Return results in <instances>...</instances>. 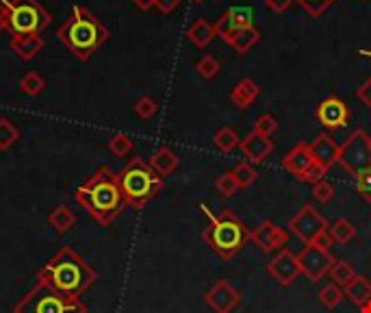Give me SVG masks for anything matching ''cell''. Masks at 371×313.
Returning <instances> with one entry per match:
<instances>
[{
    "label": "cell",
    "mask_w": 371,
    "mask_h": 313,
    "mask_svg": "<svg viewBox=\"0 0 371 313\" xmlns=\"http://www.w3.org/2000/svg\"><path fill=\"white\" fill-rule=\"evenodd\" d=\"M187 40L194 44V46H198V48H207L211 42H213V37H215V27L211 22H207V20H196L191 27L187 29Z\"/></svg>",
    "instance_id": "cell-23"
},
{
    "label": "cell",
    "mask_w": 371,
    "mask_h": 313,
    "mask_svg": "<svg viewBox=\"0 0 371 313\" xmlns=\"http://www.w3.org/2000/svg\"><path fill=\"white\" fill-rule=\"evenodd\" d=\"M354 185H356L358 194H361L365 200H369V203H371V168L358 172L356 177H354Z\"/></svg>",
    "instance_id": "cell-39"
},
{
    "label": "cell",
    "mask_w": 371,
    "mask_h": 313,
    "mask_svg": "<svg viewBox=\"0 0 371 313\" xmlns=\"http://www.w3.org/2000/svg\"><path fill=\"white\" fill-rule=\"evenodd\" d=\"M48 224L53 227L59 235L63 233H68L74 224H76V216L72 214V209L68 205H59L55 207L53 211H50V216H48Z\"/></svg>",
    "instance_id": "cell-24"
},
{
    "label": "cell",
    "mask_w": 371,
    "mask_h": 313,
    "mask_svg": "<svg viewBox=\"0 0 371 313\" xmlns=\"http://www.w3.org/2000/svg\"><path fill=\"white\" fill-rule=\"evenodd\" d=\"M109 150L115 157H126L133 150V140L126 133H115L109 140Z\"/></svg>",
    "instance_id": "cell-33"
},
{
    "label": "cell",
    "mask_w": 371,
    "mask_h": 313,
    "mask_svg": "<svg viewBox=\"0 0 371 313\" xmlns=\"http://www.w3.org/2000/svg\"><path fill=\"white\" fill-rule=\"evenodd\" d=\"M267 272H270L272 279H276L280 285L289 287L302 274L300 259L291 248H283V250H278V253L274 255V259L267 264Z\"/></svg>",
    "instance_id": "cell-12"
},
{
    "label": "cell",
    "mask_w": 371,
    "mask_h": 313,
    "mask_svg": "<svg viewBox=\"0 0 371 313\" xmlns=\"http://www.w3.org/2000/svg\"><path fill=\"white\" fill-rule=\"evenodd\" d=\"M250 240L257 244V248L263 250V253H278V250L287 248L289 235L287 231L280 229L276 222L265 220L250 233Z\"/></svg>",
    "instance_id": "cell-13"
},
{
    "label": "cell",
    "mask_w": 371,
    "mask_h": 313,
    "mask_svg": "<svg viewBox=\"0 0 371 313\" xmlns=\"http://www.w3.org/2000/svg\"><path fill=\"white\" fill-rule=\"evenodd\" d=\"M343 296L358 309H363L371 300V281L363 277V274H356V277L343 287Z\"/></svg>",
    "instance_id": "cell-19"
},
{
    "label": "cell",
    "mask_w": 371,
    "mask_h": 313,
    "mask_svg": "<svg viewBox=\"0 0 371 313\" xmlns=\"http://www.w3.org/2000/svg\"><path fill=\"white\" fill-rule=\"evenodd\" d=\"M296 3H298L304 11H309L311 18H319L332 3H335V0H296Z\"/></svg>",
    "instance_id": "cell-38"
},
{
    "label": "cell",
    "mask_w": 371,
    "mask_h": 313,
    "mask_svg": "<svg viewBox=\"0 0 371 313\" xmlns=\"http://www.w3.org/2000/svg\"><path fill=\"white\" fill-rule=\"evenodd\" d=\"M300 259V270L309 281L317 283L319 279H324L330 272L332 264H335V257L330 255V250H324L315 244H306L304 250L298 255Z\"/></svg>",
    "instance_id": "cell-10"
},
{
    "label": "cell",
    "mask_w": 371,
    "mask_h": 313,
    "mask_svg": "<svg viewBox=\"0 0 371 313\" xmlns=\"http://www.w3.org/2000/svg\"><path fill=\"white\" fill-rule=\"evenodd\" d=\"M324 174H326V170L322 168V166H317V164H313L309 170H306L304 174H302V177H300V181H304V183H319V181H322L324 179Z\"/></svg>",
    "instance_id": "cell-41"
},
{
    "label": "cell",
    "mask_w": 371,
    "mask_h": 313,
    "mask_svg": "<svg viewBox=\"0 0 371 313\" xmlns=\"http://www.w3.org/2000/svg\"><path fill=\"white\" fill-rule=\"evenodd\" d=\"M261 94V87L257 85V81L252 79H241L235 87L233 92H230V100H233V105L237 109H248L250 105H254V100L259 98Z\"/></svg>",
    "instance_id": "cell-21"
},
{
    "label": "cell",
    "mask_w": 371,
    "mask_h": 313,
    "mask_svg": "<svg viewBox=\"0 0 371 313\" xmlns=\"http://www.w3.org/2000/svg\"><path fill=\"white\" fill-rule=\"evenodd\" d=\"M239 135L235 129H230V127H222L220 131H217L213 135V144L217 150H222V153H230V150H235L239 146Z\"/></svg>",
    "instance_id": "cell-27"
},
{
    "label": "cell",
    "mask_w": 371,
    "mask_h": 313,
    "mask_svg": "<svg viewBox=\"0 0 371 313\" xmlns=\"http://www.w3.org/2000/svg\"><path fill=\"white\" fill-rule=\"evenodd\" d=\"M293 3H296V0H265V5L270 7L274 14H285Z\"/></svg>",
    "instance_id": "cell-43"
},
{
    "label": "cell",
    "mask_w": 371,
    "mask_h": 313,
    "mask_svg": "<svg viewBox=\"0 0 371 313\" xmlns=\"http://www.w3.org/2000/svg\"><path fill=\"white\" fill-rule=\"evenodd\" d=\"M341 300H343V287H339L335 283L322 287V292H319V303L326 305L328 309H335Z\"/></svg>",
    "instance_id": "cell-34"
},
{
    "label": "cell",
    "mask_w": 371,
    "mask_h": 313,
    "mask_svg": "<svg viewBox=\"0 0 371 313\" xmlns=\"http://www.w3.org/2000/svg\"><path fill=\"white\" fill-rule=\"evenodd\" d=\"M133 3H135L139 9H144V11H148L150 7H155V0H133Z\"/></svg>",
    "instance_id": "cell-47"
},
{
    "label": "cell",
    "mask_w": 371,
    "mask_h": 313,
    "mask_svg": "<svg viewBox=\"0 0 371 313\" xmlns=\"http://www.w3.org/2000/svg\"><path fill=\"white\" fill-rule=\"evenodd\" d=\"M337 164H341L343 170H348L352 177L371 168V137L363 129H356L348 140L339 146Z\"/></svg>",
    "instance_id": "cell-8"
},
{
    "label": "cell",
    "mask_w": 371,
    "mask_h": 313,
    "mask_svg": "<svg viewBox=\"0 0 371 313\" xmlns=\"http://www.w3.org/2000/svg\"><path fill=\"white\" fill-rule=\"evenodd\" d=\"M18 140H20V129L9 118H0V150L5 153V150L14 148Z\"/></svg>",
    "instance_id": "cell-28"
},
{
    "label": "cell",
    "mask_w": 371,
    "mask_h": 313,
    "mask_svg": "<svg viewBox=\"0 0 371 313\" xmlns=\"http://www.w3.org/2000/svg\"><path fill=\"white\" fill-rule=\"evenodd\" d=\"M178 5H181V0H155V7L161 14H172Z\"/></svg>",
    "instance_id": "cell-44"
},
{
    "label": "cell",
    "mask_w": 371,
    "mask_h": 313,
    "mask_svg": "<svg viewBox=\"0 0 371 313\" xmlns=\"http://www.w3.org/2000/svg\"><path fill=\"white\" fill-rule=\"evenodd\" d=\"M194 3H204V0H194Z\"/></svg>",
    "instance_id": "cell-50"
},
{
    "label": "cell",
    "mask_w": 371,
    "mask_h": 313,
    "mask_svg": "<svg viewBox=\"0 0 371 313\" xmlns=\"http://www.w3.org/2000/svg\"><path fill=\"white\" fill-rule=\"evenodd\" d=\"M150 168L155 170L159 177H170L172 172H176V168H178V157H176V153L172 148H168V146H161V148H157L155 153H152V157H150Z\"/></svg>",
    "instance_id": "cell-22"
},
{
    "label": "cell",
    "mask_w": 371,
    "mask_h": 313,
    "mask_svg": "<svg viewBox=\"0 0 371 313\" xmlns=\"http://www.w3.org/2000/svg\"><path fill=\"white\" fill-rule=\"evenodd\" d=\"M363 55H369V57H371V53H367V50H363Z\"/></svg>",
    "instance_id": "cell-49"
},
{
    "label": "cell",
    "mask_w": 371,
    "mask_h": 313,
    "mask_svg": "<svg viewBox=\"0 0 371 313\" xmlns=\"http://www.w3.org/2000/svg\"><path fill=\"white\" fill-rule=\"evenodd\" d=\"M46 87V81H44V77L40 72H27L24 77L20 79V90H22V94H27V96H40L42 94V90Z\"/></svg>",
    "instance_id": "cell-30"
},
{
    "label": "cell",
    "mask_w": 371,
    "mask_h": 313,
    "mask_svg": "<svg viewBox=\"0 0 371 313\" xmlns=\"http://www.w3.org/2000/svg\"><path fill=\"white\" fill-rule=\"evenodd\" d=\"M313 198L319 200V203H330V200L335 198V187L322 179L319 183L313 185Z\"/></svg>",
    "instance_id": "cell-40"
},
{
    "label": "cell",
    "mask_w": 371,
    "mask_h": 313,
    "mask_svg": "<svg viewBox=\"0 0 371 313\" xmlns=\"http://www.w3.org/2000/svg\"><path fill=\"white\" fill-rule=\"evenodd\" d=\"M239 148H241L243 157H246V161L257 166V164H263V161L272 155L274 142H272V137H265L257 131H252L239 142Z\"/></svg>",
    "instance_id": "cell-15"
},
{
    "label": "cell",
    "mask_w": 371,
    "mask_h": 313,
    "mask_svg": "<svg viewBox=\"0 0 371 313\" xmlns=\"http://www.w3.org/2000/svg\"><path fill=\"white\" fill-rule=\"evenodd\" d=\"M233 174H235V179H237L241 190H243V187H250L254 181H257V177H259L257 166L250 164V161H241V164L233 170Z\"/></svg>",
    "instance_id": "cell-31"
},
{
    "label": "cell",
    "mask_w": 371,
    "mask_h": 313,
    "mask_svg": "<svg viewBox=\"0 0 371 313\" xmlns=\"http://www.w3.org/2000/svg\"><path fill=\"white\" fill-rule=\"evenodd\" d=\"M200 207L204 209V214H207L211 220V227L204 231V240L209 242V246L222 259L235 257L250 240L248 229L243 227V222L239 218H235L230 211H224L222 216H213L207 205H200Z\"/></svg>",
    "instance_id": "cell-5"
},
{
    "label": "cell",
    "mask_w": 371,
    "mask_h": 313,
    "mask_svg": "<svg viewBox=\"0 0 371 313\" xmlns=\"http://www.w3.org/2000/svg\"><path fill=\"white\" fill-rule=\"evenodd\" d=\"M311 153L317 166H322L326 172L339 161V144L332 140L328 133H319L311 142Z\"/></svg>",
    "instance_id": "cell-16"
},
{
    "label": "cell",
    "mask_w": 371,
    "mask_h": 313,
    "mask_svg": "<svg viewBox=\"0 0 371 313\" xmlns=\"http://www.w3.org/2000/svg\"><path fill=\"white\" fill-rule=\"evenodd\" d=\"M315 164L313 153H311V144H296L283 159V168L291 172L293 177H302V174Z\"/></svg>",
    "instance_id": "cell-18"
},
{
    "label": "cell",
    "mask_w": 371,
    "mask_h": 313,
    "mask_svg": "<svg viewBox=\"0 0 371 313\" xmlns=\"http://www.w3.org/2000/svg\"><path fill=\"white\" fill-rule=\"evenodd\" d=\"M254 131L265 135V137H272V135L278 131V120H276V116H272V114L259 116L257 122H254Z\"/></svg>",
    "instance_id": "cell-37"
},
{
    "label": "cell",
    "mask_w": 371,
    "mask_h": 313,
    "mask_svg": "<svg viewBox=\"0 0 371 313\" xmlns=\"http://www.w3.org/2000/svg\"><path fill=\"white\" fill-rule=\"evenodd\" d=\"M11 50L24 61H31L33 57H37L44 48V40L40 35H14L11 37Z\"/></svg>",
    "instance_id": "cell-20"
},
{
    "label": "cell",
    "mask_w": 371,
    "mask_h": 313,
    "mask_svg": "<svg viewBox=\"0 0 371 313\" xmlns=\"http://www.w3.org/2000/svg\"><path fill=\"white\" fill-rule=\"evenodd\" d=\"M37 281L50 285L59 294L81 298L96 283L94 268L70 246H61L37 272Z\"/></svg>",
    "instance_id": "cell-1"
},
{
    "label": "cell",
    "mask_w": 371,
    "mask_h": 313,
    "mask_svg": "<svg viewBox=\"0 0 371 313\" xmlns=\"http://www.w3.org/2000/svg\"><path fill=\"white\" fill-rule=\"evenodd\" d=\"M315 116H317V120L322 122L326 129H343L345 124H348L350 109H348V105H345L341 98L328 96V98H324L322 103L317 105Z\"/></svg>",
    "instance_id": "cell-14"
},
{
    "label": "cell",
    "mask_w": 371,
    "mask_h": 313,
    "mask_svg": "<svg viewBox=\"0 0 371 313\" xmlns=\"http://www.w3.org/2000/svg\"><path fill=\"white\" fill-rule=\"evenodd\" d=\"M313 244H315V246H319V248H324V250H330V246L335 244V242L330 240V235H328V231H326V233H322V235H319Z\"/></svg>",
    "instance_id": "cell-46"
},
{
    "label": "cell",
    "mask_w": 371,
    "mask_h": 313,
    "mask_svg": "<svg viewBox=\"0 0 371 313\" xmlns=\"http://www.w3.org/2000/svg\"><path fill=\"white\" fill-rule=\"evenodd\" d=\"M157 100L155 98H150V96H144V98H139L137 103H135V114L142 118V120H150V118H155L157 114Z\"/></svg>",
    "instance_id": "cell-36"
},
{
    "label": "cell",
    "mask_w": 371,
    "mask_h": 313,
    "mask_svg": "<svg viewBox=\"0 0 371 313\" xmlns=\"http://www.w3.org/2000/svg\"><path fill=\"white\" fill-rule=\"evenodd\" d=\"M204 303L213 313H233L241 305V292L228 281H217L204 296Z\"/></svg>",
    "instance_id": "cell-11"
},
{
    "label": "cell",
    "mask_w": 371,
    "mask_h": 313,
    "mask_svg": "<svg viewBox=\"0 0 371 313\" xmlns=\"http://www.w3.org/2000/svg\"><path fill=\"white\" fill-rule=\"evenodd\" d=\"M328 235L335 244H350L356 237V227L345 218H339L337 222H332L328 227Z\"/></svg>",
    "instance_id": "cell-25"
},
{
    "label": "cell",
    "mask_w": 371,
    "mask_h": 313,
    "mask_svg": "<svg viewBox=\"0 0 371 313\" xmlns=\"http://www.w3.org/2000/svg\"><path fill=\"white\" fill-rule=\"evenodd\" d=\"M356 96H358V100H361L365 107L371 109V79H367V81L361 83V87L356 90Z\"/></svg>",
    "instance_id": "cell-42"
},
{
    "label": "cell",
    "mask_w": 371,
    "mask_h": 313,
    "mask_svg": "<svg viewBox=\"0 0 371 313\" xmlns=\"http://www.w3.org/2000/svg\"><path fill=\"white\" fill-rule=\"evenodd\" d=\"M14 313H87V307L81 303V298L59 294L50 285L37 281L27 296L16 303Z\"/></svg>",
    "instance_id": "cell-6"
},
{
    "label": "cell",
    "mask_w": 371,
    "mask_h": 313,
    "mask_svg": "<svg viewBox=\"0 0 371 313\" xmlns=\"http://www.w3.org/2000/svg\"><path fill=\"white\" fill-rule=\"evenodd\" d=\"M228 22L233 29H246V27H254V9L239 5V7H230L226 11Z\"/></svg>",
    "instance_id": "cell-26"
},
{
    "label": "cell",
    "mask_w": 371,
    "mask_h": 313,
    "mask_svg": "<svg viewBox=\"0 0 371 313\" xmlns=\"http://www.w3.org/2000/svg\"><path fill=\"white\" fill-rule=\"evenodd\" d=\"M74 198L102 227H109L115 218H120L126 207L115 172L109 166H102L92 179L83 183L74 192Z\"/></svg>",
    "instance_id": "cell-2"
},
{
    "label": "cell",
    "mask_w": 371,
    "mask_h": 313,
    "mask_svg": "<svg viewBox=\"0 0 371 313\" xmlns=\"http://www.w3.org/2000/svg\"><path fill=\"white\" fill-rule=\"evenodd\" d=\"M222 40L235 50L237 55H246L252 46H257L261 40V31L257 27H246V29H230L220 35Z\"/></svg>",
    "instance_id": "cell-17"
},
{
    "label": "cell",
    "mask_w": 371,
    "mask_h": 313,
    "mask_svg": "<svg viewBox=\"0 0 371 313\" xmlns=\"http://www.w3.org/2000/svg\"><path fill=\"white\" fill-rule=\"evenodd\" d=\"M0 31H9V14L5 0H0Z\"/></svg>",
    "instance_id": "cell-45"
},
{
    "label": "cell",
    "mask_w": 371,
    "mask_h": 313,
    "mask_svg": "<svg viewBox=\"0 0 371 313\" xmlns=\"http://www.w3.org/2000/svg\"><path fill=\"white\" fill-rule=\"evenodd\" d=\"M328 277L332 279V283L339 285V287H345L348 285L354 277H356V272L354 268L350 266V261H335L328 272Z\"/></svg>",
    "instance_id": "cell-29"
},
{
    "label": "cell",
    "mask_w": 371,
    "mask_h": 313,
    "mask_svg": "<svg viewBox=\"0 0 371 313\" xmlns=\"http://www.w3.org/2000/svg\"><path fill=\"white\" fill-rule=\"evenodd\" d=\"M328 220L319 214L313 205H304L296 216L289 220V229L291 233L302 240L304 244H313L322 233L328 231Z\"/></svg>",
    "instance_id": "cell-9"
},
{
    "label": "cell",
    "mask_w": 371,
    "mask_h": 313,
    "mask_svg": "<svg viewBox=\"0 0 371 313\" xmlns=\"http://www.w3.org/2000/svg\"><path fill=\"white\" fill-rule=\"evenodd\" d=\"M361 311H363V313H371V300H369V303H367Z\"/></svg>",
    "instance_id": "cell-48"
},
{
    "label": "cell",
    "mask_w": 371,
    "mask_h": 313,
    "mask_svg": "<svg viewBox=\"0 0 371 313\" xmlns=\"http://www.w3.org/2000/svg\"><path fill=\"white\" fill-rule=\"evenodd\" d=\"M9 14V31L14 35H40L53 16L37 0H5Z\"/></svg>",
    "instance_id": "cell-7"
},
{
    "label": "cell",
    "mask_w": 371,
    "mask_h": 313,
    "mask_svg": "<svg viewBox=\"0 0 371 313\" xmlns=\"http://www.w3.org/2000/svg\"><path fill=\"white\" fill-rule=\"evenodd\" d=\"M196 70H198V74L202 79H215L217 72H220V61H217L213 55H204V57L198 59Z\"/></svg>",
    "instance_id": "cell-35"
},
{
    "label": "cell",
    "mask_w": 371,
    "mask_h": 313,
    "mask_svg": "<svg viewBox=\"0 0 371 313\" xmlns=\"http://www.w3.org/2000/svg\"><path fill=\"white\" fill-rule=\"evenodd\" d=\"M215 187H217V192H220L224 198L235 196V194L241 190L239 183H237V179H235V174H233V170H228V172L220 174V177H217V181H215Z\"/></svg>",
    "instance_id": "cell-32"
},
{
    "label": "cell",
    "mask_w": 371,
    "mask_h": 313,
    "mask_svg": "<svg viewBox=\"0 0 371 313\" xmlns=\"http://www.w3.org/2000/svg\"><path fill=\"white\" fill-rule=\"evenodd\" d=\"M57 37L70 53H74L76 59L87 61L109 40V31L87 7L74 5L70 20L61 24Z\"/></svg>",
    "instance_id": "cell-3"
},
{
    "label": "cell",
    "mask_w": 371,
    "mask_h": 313,
    "mask_svg": "<svg viewBox=\"0 0 371 313\" xmlns=\"http://www.w3.org/2000/svg\"><path fill=\"white\" fill-rule=\"evenodd\" d=\"M115 179H118L126 207L133 209L146 207L163 187V177H159L150 168V164H146L142 159H131L129 164L115 174Z\"/></svg>",
    "instance_id": "cell-4"
}]
</instances>
